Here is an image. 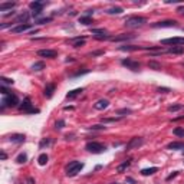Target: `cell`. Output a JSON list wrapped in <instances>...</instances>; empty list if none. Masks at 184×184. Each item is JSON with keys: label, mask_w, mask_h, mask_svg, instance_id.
Masks as SVG:
<instances>
[{"label": "cell", "mask_w": 184, "mask_h": 184, "mask_svg": "<svg viewBox=\"0 0 184 184\" xmlns=\"http://www.w3.org/2000/svg\"><path fill=\"white\" fill-rule=\"evenodd\" d=\"M147 23V19L143 16H129L128 19H125V26L129 27V29H135V27H140V26H144Z\"/></svg>", "instance_id": "6da1fadb"}, {"label": "cell", "mask_w": 184, "mask_h": 184, "mask_svg": "<svg viewBox=\"0 0 184 184\" xmlns=\"http://www.w3.org/2000/svg\"><path fill=\"white\" fill-rule=\"evenodd\" d=\"M84 168V163H79V161H71L66 168H65V173L68 177H75L81 170Z\"/></svg>", "instance_id": "7a4b0ae2"}, {"label": "cell", "mask_w": 184, "mask_h": 184, "mask_svg": "<svg viewBox=\"0 0 184 184\" xmlns=\"http://www.w3.org/2000/svg\"><path fill=\"white\" fill-rule=\"evenodd\" d=\"M85 148H86V151L92 152V154H101V152H104L106 150V147L104 144H101V143H96V141H91L88 144L85 145Z\"/></svg>", "instance_id": "3957f363"}, {"label": "cell", "mask_w": 184, "mask_h": 184, "mask_svg": "<svg viewBox=\"0 0 184 184\" xmlns=\"http://www.w3.org/2000/svg\"><path fill=\"white\" fill-rule=\"evenodd\" d=\"M17 104H19V98L15 94H9L1 99V109H4L6 106H17Z\"/></svg>", "instance_id": "277c9868"}, {"label": "cell", "mask_w": 184, "mask_h": 184, "mask_svg": "<svg viewBox=\"0 0 184 184\" xmlns=\"http://www.w3.org/2000/svg\"><path fill=\"white\" fill-rule=\"evenodd\" d=\"M19 108H20V111L26 112V114H38V112H39V109L33 108L32 102H30V98H27V96L23 99V102H22V105H20Z\"/></svg>", "instance_id": "5b68a950"}, {"label": "cell", "mask_w": 184, "mask_h": 184, "mask_svg": "<svg viewBox=\"0 0 184 184\" xmlns=\"http://www.w3.org/2000/svg\"><path fill=\"white\" fill-rule=\"evenodd\" d=\"M144 144V140L141 138V137H134V138H131L128 141V144H127V151H131V150H137V148H140L141 145Z\"/></svg>", "instance_id": "8992f818"}, {"label": "cell", "mask_w": 184, "mask_h": 184, "mask_svg": "<svg viewBox=\"0 0 184 184\" xmlns=\"http://www.w3.org/2000/svg\"><path fill=\"white\" fill-rule=\"evenodd\" d=\"M161 45H174V46H183L184 38H170V39H163Z\"/></svg>", "instance_id": "52a82bcc"}, {"label": "cell", "mask_w": 184, "mask_h": 184, "mask_svg": "<svg viewBox=\"0 0 184 184\" xmlns=\"http://www.w3.org/2000/svg\"><path fill=\"white\" fill-rule=\"evenodd\" d=\"M121 64L124 65V66H127L128 69H131V71H138L140 69V62H137V61H132V59H122L121 61Z\"/></svg>", "instance_id": "ba28073f"}, {"label": "cell", "mask_w": 184, "mask_h": 184, "mask_svg": "<svg viewBox=\"0 0 184 184\" xmlns=\"http://www.w3.org/2000/svg\"><path fill=\"white\" fill-rule=\"evenodd\" d=\"M135 38V35H132V33H121L118 36H111L112 42H122V40H131Z\"/></svg>", "instance_id": "9c48e42d"}, {"label": "cell", "mask_w": 184, "mask_h": 184, "mask_svg": "<svg viewBox=\"0 0 184 184\" xmlns=\"http://www.w3.org/2000/svg\"><path fill=\"white\" fill-rule=\"evenodd\" d=\"M38 55L42 58H56L58 52L53 49H40V50H38Z\"/></svg>", "instance_id": "30bf717a"}, {"label": "cell", "mask_w": 184, "mask_h": 184, "mask_svg": "<svg viewBox=\"0 0 184 184\" xmlns=\"http://www.w3.org/2000/svg\"><path fill=\"white\" fill-rule=\"evenodd\" d=\"M176 26H177L176 20H164V22L152 23V27H176Z\"/></svg>", "instance_id": "8fae6325"}, {"label": "cell", "mask_w": 184, "mask_h": 184, "mask_svg": "<svg viewBox=\"0 0 184 184\" xmlns=\"http://www.w3.org/2000/svg\"><path fill=\"white\" fill-rule=\"evenodd\" d=\"M30 24L26 23V24H19V26H16V27H13L12 29V33H23V32H27V30H30Z\"/></svg>", "instance_id": "7c38bea8"}, {"label": "cell", "mask_w": 184, "mask_h": 184, "mask_svg": "<svg viewBox=\"0 0 184 184\" xmlns=\"http://www.w3.org/2000/svg\"><path fill=\"white\" fill-rule=\"evenodd\" d=\"M108 105H109V101H108V99H99V101H96L95 104H94V108L98 109V111H102L105 108H108Z\"/></svg>", "instance_id": "4fadbf2b"}, {"label": "cell", "mask_w": 184, "mask_h": 184, "mask_svg": "<svg viewBox=\"0 0 184 184\" xmlns=\"http://www.w3.org/2000/svg\"><path fill=\"white\" fill-rule=\"evenodd\" d=\"M45 4H46L45 1H32V3L29 4V7L32 9L33 12H42V9H43Z\"/></svg>", "instance_id": "5bb4252c"}, {"label": "cell", "mask_w": 184, "mask_h": 184, "mask_svg": "<svg viewBox=\"0 0 184 184\" xmlns=\"http://www.w3.org/2000/svg\"><path fill=\"white\" fill-rule=\"evenodd\" d=\"M9 140H10L12 143L22 144V143H24V135H23V134H13V135L9 137Z\"/></svg>", "instance_id": "9a60e30c"}, {"label": "cell", "mask_w": 184, "mask_h": 184, "mask_svg": "<svg viewBox=\"0 0 184 184\" xmlns=\"http://www.w3.org/2000/svg\"><path fill=\"white\" fill-rule=\"evenodd\" d=\"M29 16H30V15H29V13H27V12H23V13H20V15H19V16L16 17V23H20V24H26L27 23V20H29Z\"/></svg>", "instance_id": "2e32d148"}, {"label": "cell", "mask_w": 184, "mask_h": 184, "mask_svg": "<svg viewBox=\"0 0 184 184\" xmlns=\"http://www.w3.org/2000/svg\"><path fill=\"white\" fill-rule=\"evenodd\" d=\"M82 92H84V89H82V88L73 89V91H71V92H68V94H66V99H75V98H76V96H79Z\"/></svg>", "instance_id": "e0dca14e"}, {"label": "cell", "mask_w": 184, "mask_h": 184, "mask_svg": "<svg viewBox=\"0 0 184 184\" xmlns=\"http://www.w3.org/2000/svg\"><path fill=\"white\" fill-rule=\"evenodd\" d=\"M167 53H171V55H181L184 53V46H173L167 50Z\"/></svg>", "instance_id": "ac0fdd59"}, {"label": "cell", "mask_w": 184, "mask_h": 184, "mask_svg": "<svg viewBox=\"0 0 184 184\" xmlns=\"http://www.w3.org/2000/svg\"><path fill=\"white\" fill-rule=\"evenodd\" d=\"M53 92H55V84H48L46 88H45V96L46 98H52Z\"/></svg>", "instance_id": "d6986e66"}, {"label": "cell", "mask_w": 184, "mask_h": 184, "mask_svg": "<svg viewBox=\"0 0 184 184\" xmlns=\"http://www.w3.org/2000/svg\"><path fill=\"white\" fill-rule=\"evenodd\" d=\"M168 150H183L184 148V143H180V141H176V143H170L167 145Z\"/></svg>", "instance_id": "ffe728a7"}, {"label": "cell", "mask_w": 184, "mask_h": 184, "mask_svg": "<svg viewBox=\"0 0 184 184\" xmlns=\"http://www.w3.org/2000/svg\"><path fill=\"white\" fill-rule=\"evenodd\" d=\"M69 42L72 43L73 48H79V46H82L85 43V38H75V39H71Z\"/></svg>", "instance_id": "44dd1931"}, {"label": "cell", "mask_w": 184, "mask_h": 184, "mask_svg": "<svg viewBox=\"0 0 184 184\" xmlns=\"http://www.w3.org/2000/svg\"><path fill=\"white\" fill-rule=\"evenodd\" d=\"M158 171V168L157 167H151V168H143L141 170V174L143 176H152L154 173H157Z\"/></svg>", "instance_id": "7402d4cb"}, {"label": "cell", "mask_w": 184, "mask_h": 184, "mask_svg": "<svg viewBox=\"0 0 184 184\" xmlns=\"http://www.w3.org/2000/svg\"><path fill=\"white\" fill-rule=\"evenodd\" d=\"M129 166H131V160L124 161L122 164H120V166L117 167V171H118V173H124V171H125V170H127V168H128Z\"/></svg>", "instance_id": "603a6c76"}, {"label": "cell", "mask_w": 184, "mask_h": 184, "mask_svg": "<svg viewBox=\"0 0 184 184\" xmlns=\"http://www.w3.org/2000/svg\"><path fill=\"white\" fill-rule=\"evenodd\" d=\"M92 35H95V38H101V36H108V32L105 29H92Z\"/></svg>", "instance_id": "cb8c5ba5"}, {"label": "cell", "mask_w": 184, "mask_h": 184, "mask_svg": "<svg viewBox=\"0 0 184 184\" xmlns=\"http://www.w3.org/2000/svg\"><path fill=\"white\" fill-rule=\"evenodd\" d=\"M122 12H124V10H122V7H118V6H117V7H111V9H108V10H106V13H108V15H121Z\"/></svg>", "instance_id": "d4e9b609"}, {"label": "cell", "mask_w": 184, "mask_h": 184, "mask_svg": "<svg viewBox=\"0 0 184 184\" xmlns=\"http://www.w3.org/2000/svg\"><path fill=\"white\" fill-rule=\"evenodd\" d=\"M42 69H45V64L43 62H35L32 65V71H36V72H39Z\"/></svg>", "instance_id": "484cf974"}, {"label": "cell", "mask_w": 184, "mask_h": 184, "mask_svg": "<svg viewBox=\"0 0 184 184\" xmlns=\"http://www.w3.org/2000/svg\"><path fill=\"white\" fill-rule=\"evenodd\" d=\"M26 161H27L26 152H20V154L16 157V163H19V164H23V163H26Z\"/></svg>", "instance_id": "4316f807"}, {"label": "cell", "mask_w": 184, "mask_h": 184, "mask_svg": "<svg viewBox=\"0 0 184 184\" xmlns=\"http://www.w3.org/2000/svg\"><path fill=\"white\" fill-rule=\"evenodd\" d=\"M48 160H49L48 154H40L39 158H38V163H39V166H45L48 163Z\"/></svg>", "instance_id": "83f0119b"}, {"label": "cell", "mask_w": 184, "mask_h": 184, "mask_svg": "<svg viewBox=\"0 0 184 184\" xmlns=\"http://www.w3.org/2000/svg\"><path fill=\"white\" fill-rule=\"evenodd\" d=\"M148 68H151L154 71H160L161 65L158 64V62H155V61H150V62H148Z\"/></svg>", "instance_id": "f1b7e54d"}, {"label": "cell", "mask_w": 184, "mask_h": 184, "mask_svg": "<svg viewBox=\"0 0 184 184\" xmlns=\"http://www.w3.org/2000/svg\"><path fill=\"white\" fill-rule=\"evenodd\" d=\"M16 6V3H1L0 4V12H4L6 9H12Z\"/></svg>", "instance_id": "f546056e"}, {"label": "cell", "mask_w": 184, "mask_h": 184, "mask_svg": "<svg viewBox=\"0 0 184 184\" xmlns=\"http://www.w3.org/2000/svg\"><path fill=\"white\" fill-rule=\"evenodd\" d=\"M50 144H52V140H50V138H43V140L40 141L39 147L40 148H45V147H49Z\"/></svg>", "instance_id": "4dcf8cb0"}, {"label": "cell", "mask_w": 184, "mask_h": 184, "mask_svg": "<svg viewBox=\"0 0 184 184\" xmlns=\"http://www.w3.org/2000/svg\"><path fill=\"white\" fill-rule=\"evenodd\" d=\"M79 23H82V24H91L92 23V19L89 16H81L79 17Z\"/></svg>", "instance_id": "1f68e13d"}, {"label": "cell", "mask_w": 184, "mask_h": 184, "mask_svg": "<svg viewBox=\"0 0 184 184\" xmlns=\"http://www.w3.org/2000/svg\"><path fill=\"white\" fill-rule=\"evenodd\" d=\"M184 106L181 104H177V105H170L168 106V111L170 112H176V111H180V109H183Z\"/></svg>", "instance_id": "d6a6232c"}, {"label": "cell", "mask_w": 184, "mask_h": 184, "mask_svg": "<svg viewBox=\"0 0 184 184\" xmlns=\"http://www.w3.org/2000/svg\"><path fill=\"white\" fill-rule=\"evenodd\" d=\"M0 81H1V84H3V85H13V82H15L13 79H9V78H4V76H1V78H0Z\"/></svg>", "instance_id": "836d02e7"}, {"label": "cell", "mask_w": 184, "mask_h": 184, "mask_svg": "<svg viewBox=\"0 0 184 184\" xmlns=\"http://www.w3.org/2000/svg\"><path fill=\"white\" fill-rule=\"evenodd\" d=\"M173 132H174V135H177V137H184V128H181V127L176 128Z\"/></svg>", "instance_id": "e575fe53"}, {"label": "cell", "mask_w": 184, "mask_h": 184, "mask_svg": "<svg viewBox=\"0 0 184 184\" xmlns=\"http://www.w3.org/2000/svg\"><path fill=\"white\" fill-rule=\"evenodd\" d=\"M65 127V121L64 120H59V121H56L55 122V128L56 129H62Z\"/></svg>", "instance_id": "d590c367"}, {"label": "cell", "mask_w": 184, "mask_h": 184, "mask_svg": "<svg viewBox=\"0 0 184 184\" xmlns=\"http://www.w3.org/2000/svg\"><path fill=\"white\" fill-rule=\"evenodd\" d=\"M121 117H115V118H102V122L106 124V122H117V121H120Z\"/></svg>", "instance_id": "8d00e7d4"}, {"label": "cell", "mask_w": 184, "mask_h": 184, "mask_svg": "<svg viewBox=\"0 0 184 184\" xmlns=\"http://www.w3.org/2000/svg\"><path fill=\"white\" fill-rule=\"evenodd\" d=\"M50 20H52V17H40L39 20H36V23L45 24V23H48V22H50Z\"/></svg>", "instance_id": "74e56055"}, {"label": "cell", "mask_w": 184, "mask_h": 184, "mask_svg": "<svg viewBox=\"0 0 184 184\" xmlns=\"http://www.w3.org/2000/svg\"><path fill=\"white\" fill-rule=\"evenodd\" d=\"M0 91H1V94H3V96L9 95V94H12V92H9V89L4 86V85H1V88H0Z\"/></svg>", "instance_id": "f35d334b"}, {"label": "cell", "mask_w": 184, "mask_h": 184, "mask_svg": "<svg viewBox=\"0 0 184 184\" xmlns=\"http://www.w3.org/2000/svg\"><path fill=\"white\" fill-rule=\"evenodd\" d=\"M91 129H106V127L105 125H92Z\"/></svg>", "instance_id": "ab89813d"}, {"label": "cell", "mask_w": 184, "mask_h": 184, "mask_svg": "<svg viewBox=\"0 0 184 184\" xmlns=\"http://www.w3.org/2000/svg\"><path fill=\"white\" fill-rule=\"evenodd\" d=\"M177 176H178V171H174L173 174H170V176L167 177V181H170V180H173V178H174V177H177Z\"/></svg>", "instance_id": "60d3db41"}, {"label": "cell", "mask_w": 184, "mask_h": 184, "mask_svg": "<svg viewBox=\"0 0 184 184\" xmlns=\"http://www.w3.org/2000/svg\"><path fill=\"white\" fill-rule=\"evenodd\" d=\"M118 114H131V109H128V108H124V109H120V111H118Z\"/></svg>", "instance_id": "b9f144b4"}, {"label": "cell", "mask_w": 184, "mask_h": 184, "mask_svg": "<svg viewBox=\"0 0 184 184\" xmlns=\"http://www.w3.org/2000/svg\"><path fill=\"white\" fill-rule=\"evenodd\" d=\"M158 92H163V94H167V92H170V88H158Z\"/></svg>", "instance_id": "7bdbcfd3"}, {"label": "cell", "mask_w": 184, "mask_h": 184, "mask_svg": "<svg viewBox=\"0 0 184 184\" xmlns=\"http://www.w3.org/2000/svg\"><path fill=\"white\" fill-rule=\"evenodd\" d=\"M127 183H131V184H137V181L134 178H131V177H127Z\"/></svg>", "instance_id": "ee69618b"}, {"label": "cell", "mask_w": 184, "mask_h": 184, "mask_svg": "<svg viewBox=\"0 0 184 184\" xmlns=\"http://www.w3.org/2000/svg\"><path fill=\"white\" fill-rule=\"evenodd\" d=\"M102 53H104V52H102V50H98V52H92V53H91V56H96V55H102Z\"/></svg>", "instance_id": "f6af8a7d"}, {"label": "cell", "mask_w": 184, "mask_h": 184, "mask_svg": "<svg viewBox=\"0 0 184 184\" xmlns=\"http://www.w3.org/2000/svg\"><path fill=\"white\" fill-rule=\"evenodd\" d=\"M0 157H1V160H6V158H7V154H6V152H4V151H1V154H0Z\"/></svg>", "instance_id": "bcb514c9"}, {"label": "cell", "mask_w": 184, "mask_h": 184, "mask_svg": "<svg viewBox=\"0 0 184 184\" xmlns=\"http://www.w3.org/2000/svg\"><path fill=\"white\" fill-rule=\"evenodd\" d=\"M91 15H94V10H86V16L91 17Z\"/></svg>", "instance_id": "7dc6e473"}, {"label": "cell", "mask_w": 184, "mask_h": 184, "mask_svg": "<svg viewBox=\"0 0 184 184\" xmlns=\"http://www.w3.org/2000/svg\"><path fill=\"white\" fill-rule=\"evenodd\" d=\"M27 184H35V180H33V178H29V180H27Z\"/></svg>", "instance_id": "c3c4849f"}, {"label": "cell", "mask_w": 184, "mask_h": 184, "mask_svg": "<svg viewBox=\"0 0 184 184\" xmlns=\"http://www.w3.org/2000/svg\"><path fill=\"white\" fill-rule=\"evenodd\" d=\"M111 184H118V183H111Z\"/></svg>", "instance_id": "681fc988"}, {"label": "cell", "mask_w": 184, "mask_h": 184, "mask_svg": "<svg viewBox=\"0 0 184 184\" xmlns=\"http://www.w3.org/2000/svg\"><path fill=\"white\" fill-rule=\"evenodd\" d=\"M181 13H184V12H181Z\"/></svg>", "instance_id": "f907efd6"}, {"label": "cell", "mask_w": 184, "mask_h": 184, "mask_svg": "<svg viewBox=\"0 0 184 184\" xmlns=\"http://www.w3.org/2000/svg\"><path fill=\"white\" fill-rule=\"evenodd\" d=\"M183 154H184V151H183Z\"/></svg>", "instance_id": "816d5d0a"}]
</instances>
